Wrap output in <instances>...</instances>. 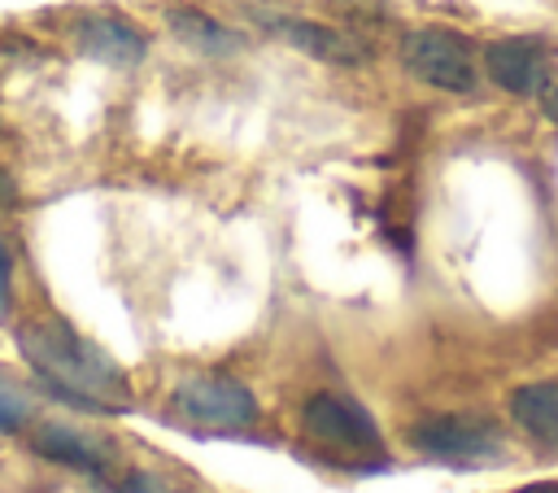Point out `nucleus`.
Instances as JSON below:
<instances>
[{"instance_id":"nucleus-5","label":"nucleus","mask_w":558,"mask_h":493,"mask_svg":"<svg viewBox=\"0 0 558 493\" xmlns=\"http://www.w3.org/2000/svg\"><path fill=\"white\" fill-rule=\"evenodd\" d=\"M170 410L192 423V428H209V432H248L257 423V397L231 380V375H187L174 384L170 393Z\"/></svg>"},{"instance_id":"nucleus-14","label":"nucleus","mask_w":558,"mask_h":493,"mask_svg":"<svg viewBox=\"0 0 558 493\" xmlns=\"http://www.w3.org/2000/svg\"><path fill=\"white\" fill-rule=\"evenodd\" d=\"M9 310H13V257L0 244V323L9 318Z\"/></svg>"},{"instance_id":"nucleus-7","label":"nucleus","mask_w":558,"mask_h":493,"mask_svg":"<svg viewBox=\"0 0 558 493\" xmlns=\"http://www.w3.org/2000/svg\"><path fill=\"white\" fill-rule=\"evenodd\" d=\"M248 13L257 22H266L270 31H279L301 52H310L314 61H327V65H366L371 61V44H362L357 35H349L340 26L310 22V17H283V13H257V9H248Z\"/></svg>"},{"instance_id":"nucleus-4","label":"nucleus","mask_w":558,"mask_h":493,"mask_svg":"<svg viewBox=\"0 0 558 493\" xmlns=\"http://www.w3.org/2000/svg\"><path fill=\"white\" fill-rule=\"evenodd\" d=\"M401 65L418 83H427L436 92H453V96H466L480 83L471 39L449 31V26H418V31H410L401 39Z\"/></svg>"},{"instance_id":"nucleus-1","label":"nucleus","mask_w":558,"mask_h":493,"mask_svg":"<svg viewBox=\"0 0 558 493\" xmlns=\"http://www.w3.org/2000/svg\"><path fill=\"white\" fill-rule=\"evenodd\" d=\"M17 349L26 366L65 401L87 406L96 414H113L131 406V388L122 366L78 336L65 318H31L17 327Z\"/></svg>"},{"instance_id":"nucleus-17","label":"nucleus","mask_w":558,"mask_h":493,"mask_svg":"<svg viewBox=\"0 0 558 493\" xmlns=\"http://www.w3.org/2000/svg\"><path fill=\"white\" fill-rule=\"evenodd\" d=\"M519 493H558V484H527V489H519Z\"/></svg>"},{"instance_id":"nucleus-9","label":"nucleus","mask_w":558,"mask_h":493,"mask_svg":"<svg viewBox=\"0 0 558 493\" xmlns=\"http://www.w3.org/2000/svg\"><path fill=\"white\" fill-rule=\"evenodd\" d=\"M35 449L44 458L61 462V467H74V471L92 476V480H109V471H113L109 441H96V436H87L78 428H65V423H44L35 432Z\"/></svg>"},{"instance_id":"nucleus-16","label":"nucleus","mask_w":558,"mask_h":493,"mask_svg":"<svg viewBox=\"0 0 558 493\" xmlns=\"http://www.w3.org/2000/svg\"><path fill=\"white\" fill-rule=\"evenodd\" d=\"M13 205H17V188H13V179L0 170V214H4V209H13Z\"/></svg>"},{"instance_id":"nucleus-13","label":"nucleus","mask_w":558,"mask_h":493,"mask_svg":"<svg viewBox=\"0 0 558 493\" xmlns=\"http://www.w3.org/2000/svg\"><path fill=\"white\" fill-rule=\"evenodd\" d=\"M118 493H179L174 484H166L161 476H148V471H131L122 484H118Z\"/></svg>"},{"instance_id":"nucleus-11","label":"nucleus","mask_w":558,"mask_h":493,"mask_svg":"<svg viewBox=\"0 0 558 493\" xmlns=\"http://www.w3.org/2000/svg\"><path fill=\"white\" fill-rule=\"evenodd\" d=\"M166 26H170L183 44H192V48H201V52H209V57H227V52H240V48H244V39H240L235 31H227L218 17H209V13L192 9V4H174V9L166 13Z\"/></svg>"},{"instance_id":"nucleus-8","label":"nucleus","mask_w":558,"mask_h":493,"mask_svg":"<svg viewBox=\"0 0 558 493\" xmlns=\"http://www.w3.org/2000/svg\"><path fill=\"white\" fill-rule=\"evenodd\" d=\"M74 35H78V48L87 57H96L105 65H122V70L140 65L148 52V35L122 13H87Z\"/></svg>"},{"instance_id":"nucleus-10","label":"nucleus","mask_w":558,"mask_h":493,"mask_svg":"<svg viewBox=\"0 0 558 493\" xmlns=\"http://www.w3.org/2000/svg\"><path fill=\"white\" fill-rule=\"evenodd\" d=\"M514 428L523 436H532L536 445L558 449V380H536V384H519L506 401Z\"/></svg>"},{"instance_id":"nucleus-6","label":"nucleus","mask_w":558,"mask_h":493,"mask_svg":"<svg viewBox=\"0 0 558 493\" xmlns=\"http://www.w3.org/2000/svg\"><path fill=\"white\" fill-rule=\"evenodd\" d=\"M484 70L501 92L541 96L549 87V44L541 35H506L484 44Z\"/></svg>"},{"instance_id":"nucleus-12","label":"nucleus","mask_w":558,"mask_h":493,"mask_svg":"<svg viewBox=\"0 0 558 493\" xmlns=\"http://www.w3.org/2000/svg\"><path fill=\"white\" fill-rule=\"evenodd\" d=\"M26 423H31V401L17 388L0 384V432H22Z\"/></svg>"},{"instance_id":"nucleus-3","label":"nucleus","mask_w":558,"mask_h":493,"mask_svg":"<svg viewBox=\"0 0 558 493\" xmlns=\"http://www.w3.org/2000/svg\"><path fill=\"white\" fill-rule=\"evenodd\" d=\"M301 428L314 445L331 449L336 458H384V436L375 428V419L344 393H310L301 406Z\"/></svg>"},{"instance_id":"nucleus-15","label":"nucleus","mask_w":558,"mask_h":493,"mask_svg":"<svg viewBox=\"0 0 558 493\" xmlns=\"http://www.w3.org/2000/svg\"><path fill=\"white\" fill-rule=\"evenodd\" d=\"M541 109H545L549 122H558V83H549V87L541 92Z\"/></svg>"},{"instance_id":"nucleus-2","label":"nucleus","mask_w":558,"mask_h":493,"mask_svg":"<svg viewBox=\"0 0 558 493\" xmlns=\"http://www.w3.org/2000/svg\"><path fill=\"white\" fill-rule=\"evenodd\" d=\"M410 445L427 458L453 462V467H488L506 458V432L488 414L453 410V414H423L410 428Z\"/></svg>"}]
</instances>
